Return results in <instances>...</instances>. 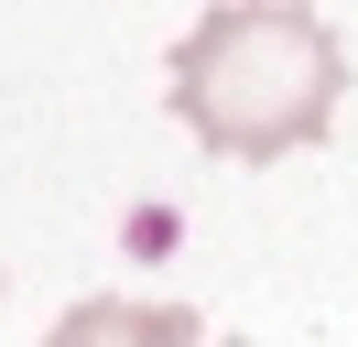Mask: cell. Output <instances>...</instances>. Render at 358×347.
Wrapping results in <instances>:
<instances>
[{
  "mask_svg": "<svg viewBox=\"0 0 358 347\" xmlns=\"http://www.w3.org/2000/svg\"><path fill=\"white\" fill-rule=\"evenodd\" d=\"M44 347H206V325L185 304H131V293H87ZM228 347V337H217Z\"/></svg>",
  "mask_w": 358,
  "mask_h": 347,
  "instance_id": "cell-2",
  "label": "cell"
},
{
  "mask_svg": "<svg viewBox=\"0 0 358 347\" xmlns=\"http://www.w3.org/2000/svg\"><path fill=\"white\" fill-rule=\"evenodd\" d=\"M348 55L304 0H217L174 43V120L217 163H282L336 120Z\"/></svg>",
  "mask_w": 358,
  "mask_h": 347,
  "instance_id": "cell-1",
  "label": "cell"
}]
</instances>
